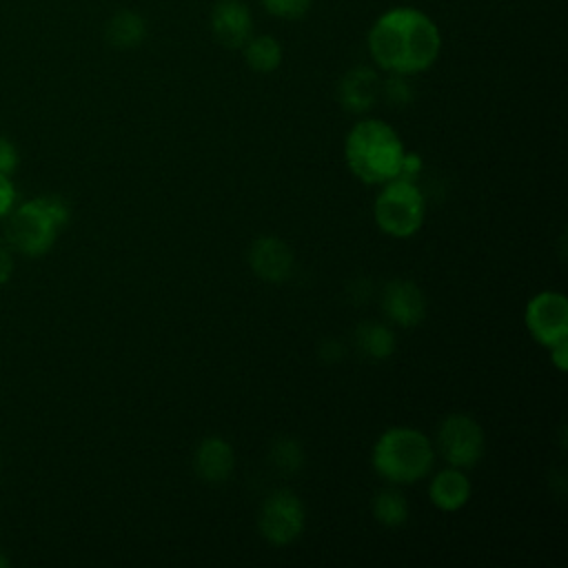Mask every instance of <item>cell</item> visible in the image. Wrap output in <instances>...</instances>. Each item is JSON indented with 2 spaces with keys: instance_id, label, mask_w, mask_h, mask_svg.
<instances>
[{
  "instance_id": "obj_17",
  "label": "cell",
  "mask_w": 568,
  "mask_h": 568,
  "mask_svg": "<svg viewBox=\"0 0 568 568\" xmlns=\"http://www.w3.org/2000/svg\"><path fill=\"white\" fill-rule=\"evenodd\" d=\"M242 53H244V62L257 73H273L282 64V58H284V49H282L280 40L268 33L251 36L244 42Z\"/></svg>"
},
{
  "instance_id": "obj_26",
  "label": "cell",
  "mask_w": 568,
  "mask_h": 568,
  "mask_svg": "<svg viewBox=\"0 0 568 568\" xmlns=\"http://www.w3.org/2000/svg\"><path fill=\"white\" fill-rule=\"evenodd\" d=\"M11 271H13L11 251H9V246L0 240V284H4V282L11 277Z\"/></svg>"
},
{
  "instance_id": "obj_16",
  "label": "cell",
  "mask_w": 568,
  "mask_h": 568,
  "mask_svg": "<svg viewBox=\"0 0 568 568\" xmlns=\"http://www.w3.org/2000/svg\"><path fill=\"white\" fill-rule=\"evenodd\" d=\"M355 346L357 351L373 359V362H384L395 353V333L382 324V322H362L355 328Z\"/></svg>"
},
{
  "instance_id": "obj_21",
  "label": "cell",
  "mask_w": 568,
  "mask_h": 568,
  "mask_svg": "<svg viewBox=\"0 0 568 568\" xmlns=\"http://www.w3.org/2000/svg\"><path fill=\"white\" fill-rule=\"evenodd\" d=\"M262 7L282 20H297L308 13L313 0H260Z\"/></svg>"
},
{
  "instance_id": "obj_27",
  "label": "cell",
  "mask_w": 568,
  "mask_h": 568,
  "mask_svg": "<svg viewBox=\"0 0 568 568\" xmlns=\"http://www.w3.org/2000/svg\"><path fill=\"white\" fill-rule=\"evenodd\" d=\"M320 353H322V359L335 362V359L342 357V346H339L337 342H324L322 348H320Z\"/></svg>"
},
{
  "instance_id": "obj_8",
  "label": "cell",
  "mask_w": 568,
  "mask_h": 568,
  "mask_svg": "<svg viewBox=\"0 0 568 568\" xmlns=\"http://www.w3.org/2000/svg\"><path fill=\"white\" fill-rule=\"evenodd\" d=\"M524 322L530 337L550 348L568 339V300L559 291H541L526 304Z\"/></svg>"
},
{
  "instance_id": "obj_23",
  "label": "cell",
  "mask_w": 568,
  "mask_h": 568,
  "mask_svg": "<svg viewBox=\"0 0 568 568\" xmlns=\"http://www.w3.org/2000/svg\"><path fill=\"white\" fill-rule=\"evenodd\" d=\"M13 202H16V189L9 175L0 173V217H4L13 209Z\"/></svg>"
},
{
  "instance_id": "obj_19",
  "label": "cell",
  "mask_w": 568,
  "mask_h": 568,
  "mask_svg": "<svg viewBox=\"0 0 568 568\" xmlns=\"http://www.w3.org/2000/svg\"><path fill=\"white\" fill-rule=\"evenodd\" d=\"M271 466L282 475H295L304 466V448L295 437H277L268 450Z\"/></svg>"
},
{
  "instance_id": "obj_5",
  "label": "cell",
  "mask_w": 568,
  "mask_h": 568,
  "mask_svg": "<svg viewBox=\"0 0 568 568\" xmlns=\"http://www.w3.org/2000/svg\"><path fill=\"white\" fill-rule=\"evenodd\" d=\"M373 217L382 233L399 240L410 237L424 224L426 200L413 180L393 178L384 182V189L375 197Z\"/></svg>"
},
{
  "instance_id": "obj_24",
  "label": "cell",
  "mask_w": 568,
  "mask_h": 568,
  "mask_svg": "<svg viewBox=\"0 0 568 568\" xmlns=\"http://www.w3.org/2000/svg\"><path fill=\"white\" fill-rule=\"evenodd\" d=\"M419 171H422V158H419L417 153H413V151H406L397 178H406V180H413V182H415V178L419 175Z\"/></svg>"
},
{
  "instance_id": "obj_9",
  "label": "cell",
  "mask_w": 568,
  "mask_h": 568,
  "mask_svg": "<svg viewBox=\"0 0 568 568\" xmlns=\"http://www.w3.org/2000/svg\"><path fill=\"white\" fill-rule=\"evenodd\" d=\"M382 313L390 324L402 328H413L422 324L426 315V297L422 288L406 277H397L384 284L382 288Z\"/></svg>"
},
{
  "instance_id": "obj_18",
  "label": "cell",
  "mask_w": 568,
  "mask_h": 568,
  "mask_svg": "<svg viewBox=\"0 0 568 568\" xmlns=\"http://www.w3.org/2000/svg\"><path fill=\"white\" fill-rule=\"evenodd\" d=\"M373 517L386 526L397 528L408 521V501L406 497L395 488H384L373 499Z\"/></svg>"
},
{
  "instance_id": "obj_12",
  "label": "cell",
  "mask_w": 568,
  "mask_h": 568,
  "mask_svg": "<svg viewBox=\"0 0 568 568\" xmlns=\"http://www.w3.org/2000/svg\"><path fill=\"white\" fill-rule=\"evenodd\" d=\"M379 75L373 67L359 64L348 69L337 84V102L344 111L362 115L373 109L379 98Z\"/></svg>"
},
{
  "instance_id": "obj_20",
  "label": "cell",
  "mask_w": 568,
  "mask_h": 568,
  "mask_svg": "<svg viewBox=\"0 0 568 568\" xmlns=\"http://www.w3.org/2000/svg\"><path fill=\"white\" fill-rule=\"evenodd\" d=\"M379 95L393 106H406L415 100V89L408 82V75L388 73V78L379 82Z\"/></svg>"
},
{
  "instance_id": "obj_6",
  "label": "cell",
  "mask_w": 568,
  "mask_h": 568,
  "mask_svg": "<svg viewBox=\"0 0 568 568\" xmlns=\"http://www.w3.org/2000/svg\"><path fill=\"white\" fill-rule=\"evenodd\" d=\"M435 446L448 466L466 470L484 457L486 435L479 422L470 415L450 413L437 428Z\"/></svg>"
},
{
  "instance_id": "obj_28",
  "label": "cell",
  "mask_w": 568,
  "mask_h": 568,
  "mask_svg": "<svg viewBox=\"0 0 568 568\" xmlns=\"http://www.w3.org/2000/svg\"><path fill=\"white\" fill-rule=\"evenodd\" d=\"M4 566H9V559L0 552V568H4Z\"/></svg>"
},
{
  "instance_id": "obj_13",
  "label": "cell",
  "mask_w": 568,
  "mask_h": 568,
  "mask_svg": "<svg viewBox=\"0 0 568 568\" xmlns=\"http://www.w3.org/2000/svg\"><path fill=\"white\" fill-rule=\"evenodd\" d=\"M193 468L206 484H224L235 468L233 446L217 435L204 437L193 455Z\"/></svg>"
},
{
  "instance_id": "obj_4",
  "label": "cell",
  "mask_w": 568,
  "mask_h": 568,
  "mask_svg": "<svg viewBox=\"0 0 568 568\" xmlns=\"http://www.w3.org/2000/svg\"><path fill=\"white\" fill-rule=\"evenodd\" d=\"M71 209L60 195H38L18 209L7 213L4 237L11 248L22 255H44L58 240L62 226H67Z\"/></svg>"
},
{
  "instance_id": "obj_14",
  "label": "cell",
  "mask_w": 568,
  "mask_h": 568,
  "mask_svg": "<svg viewBox=\"0 0 568 568\" xmlns=\"http://www.w3.org/2000/svg\"><path fill=\"white\" fill-rule=\"evenodd\" d=\"M470 481L462 468L448 466L439 470L428 484V497L442 513H455L470 499Z\"/></svg>"
},
{
  "instance_id": "obj_25",
  "label": "cell",
  "mask_w": 568,
  "mask_h": 568,
  "mask_svg": "<svg viewBox=\"0 0 568 568\" xmlns=\"http://www.w3.org/2000/svg\"><path fill=\"white\" fill-rule=\"evenodd\" d=\"M550 359L557 371L564 373L568 368V339H561L550 346Z\"/></svg>"
},
{
  "instance_id": "obj_22",
  "label": "cell",
  "mask_w": 568,
  "mask_h": 568,
  "mask_svg": "<svg viewBox=\"0 0 568 568\" xmlns=\"http://www.w3.org/2000/svg\"><path fill=\"white\" fill-rule=\"evenodd\" d=\"M18 160L20 158H18L16 144L9 138L0 135V173L11 175L16 171V166H18Z\"/></svg>"
},
{
  "instance_id": "obj_15",
  "label": "cell",
  "mask_w": 568,
  "mask_h": 568,
  "mask_svg": "<svg viewBox=\"0 0 568 568\" xmlns=\"http://www.w3.org/2000/svg\"><path fill=\"white\" fill-rule=\"evenodd\" d=\"M104 38L115 49H135L146 38V20L131 9H120L104 27Z\"/></svg>"
},
{
  "instance_id": "obj_7",
  "label": "cell",
  "mask_w": 568,
  "mask_h": 568,
  "mask_svg": "<svg viewBox=\"0 0 568 568\" xmlns=\"http://www.w3.org/2000/svg\"><path fill=\"white\" fill-rule=\"evenodd\" d=\"M306 526V508L302 499L288 490H273L260 506L257 513V530L273 546L293 544Z\"/></svg>"
},
{
  "instance_id": "obj_2",
  "label": "cell",
  "mask_w": 568,
  "mask_h": 568,
  "mask_svg": "<svg viewBox=\"0 0 568 568\" xmlns=\"http://www.w3.org/2000/svg\"><path fill=\"white\" fill-rule=\"evenodd\" d=\"M404 153L406 149L397 131L379 118L359 120L344 142L348 171L364 184H384L397 178Z\"/></svg>"
},
{
  "instance_id": "obj_1",
  "label": "cell",
  "mask_w": 568,
  "mask_h": 568,
  "mask_svg": "<svg viewBox=\"0 0 568 568\" xmlns=\"http://www.w3.org/2000/svg\"><path fill=\"white\" fill-rule=\"evenodd\" d=\"M366 47L373 62L402 75H415L435 64L442 51V33L430 16L415 7L386 9L371 24Z\"/></svg>"
},
{
  "instance_id": "obj_3",
  "label": "cell",
  "mask_w": 568,
  "mask_h": 568,
  "mask_svg": "<svg viewBox=\"0 0 568 568\" xmlns=\"http://www.w3.org/2000/svg\"><path fill=\"white\" fill-rule=\"evenodd\" d=\"M435 462L430 439L408 426L386 428L371 450L373 470L390 486H406L424 479Z\"/></svg>"
},
{
  "instance_id": "obj_10",
  "label": "cell",
  "mask_w": 568,
  "mask_h": 568,
  "mask_svg": "<svg viewBox=\"0 0 568 568\" xmlns=\"http://www.w3.org/2000/svg\"><path fill=\"white\" fill-rule=\"evenodd\" d=\"M293 251L280 237L262 235L253 240L248 248V266L264 282H286L293 273Z\"/></svg>"
},
{
  "instance_id": "obj_11",
  "label": "cell",
  "mask_w": 568,
  "mask_h": 568,
  "mask_svg": "<svg viewBox=\"0 0 568 568\" xmlns=\"http://www.w3.org/2000/svg\"><path fill=\"white\" fill-rule=\"evenodd\" d=\"M211 33L226 49H242L253 36V16L242 0H220L211 11Z\"/></svg>"
}]
</instances>
